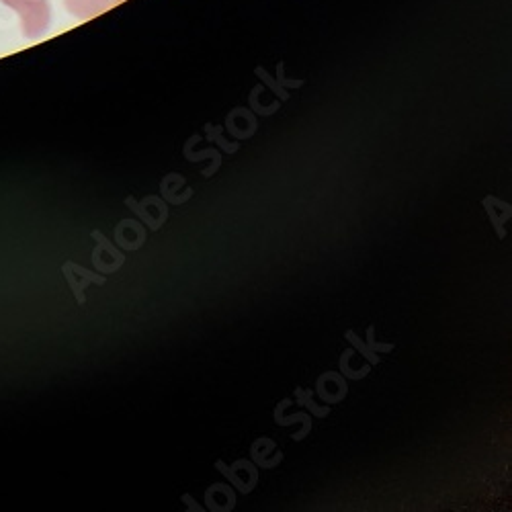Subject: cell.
Here are the masks:
<instances>
[{"mask_svg": "<svg viewBox=\"0 0 512 512\" xmlns=\"http://www.w3.org/2000/svg\"><path fill=\"white\" fill-rule=\"evenodd\" d=\"M21 17L23 35L27 39H39L50 27L52 7L50 0H0Z\"/></svg>", "mask_w": 512, "mask_h": 512, "instance_id": "obj_1", "label": "cell"}, {"mask_svg": "<svg viewBox=\"0 0 512 512\" xmlns=\"http://www.w3.org/2000/svg\"><path fill=\"white\" fill-rule=\"evenodd\" d=\"M66 9L76 17V19H91L105 9L113 5V0H64Z\"/></svg>", "mask_w": 512, "mask_h": 512, "instance_id": "obj_2", "label": "cell"}]
</instances>
